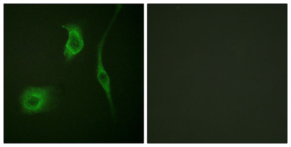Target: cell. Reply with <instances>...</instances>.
Listing matches in <instances>:
<instances>
[{"mask_svg":"<svg viewBox=\"0 0 291 147\" xmlns=\"http://www.w3.org/2000/svg\"><path fill=\"white\" fill-rule=\"evenodd\" d=\"M67 29L68 39L64 47L63 54L66 62H69L80 53L84 47V43L81 26L75 23H68L62 25Z\"/></svg>","mask_w":291,"mask_h":147,"instance_id":"3957f363","label":"cell"},{"mask_svg":"<svg viewBox=\"0 0 291 147\" xmlns=\"http://www.w3.org/2000/svg\"><path fill=\"white\" fill-rule=\"evenodd\" d=\"M54 93L52 86L27 88L20 97L22 111L31 114L48 109L53 101Z\"/></svg>","mask_w":291,"mask_h":147,"instance_id":"6da1fadb","label":"cell"},{"mask_svg":"<svg viewBox=\"0 0 291 147\" xmlns=\"http://www.w3.org/2000/svg\"><path fill=\"white\" fill-rule=\"evenodd\" d=\"M122 5L120 3L116 4L112 18L107 28L105 30L103 36H102V38H101L97 47V66L96 70L97 77L99 83L105 91L110 106L111 113L113 117L115 116V110L112 100L111 80L107 72L105 71L102 62V50L104 41L107 35L109 30L110 29L113 22L115 19L116 15L119 12Z\"/></svg>","mask_w":291,"mask_h":147,"instance_id":"7a4b0ae2","label":"cell"}]
</instances>
